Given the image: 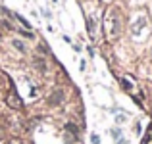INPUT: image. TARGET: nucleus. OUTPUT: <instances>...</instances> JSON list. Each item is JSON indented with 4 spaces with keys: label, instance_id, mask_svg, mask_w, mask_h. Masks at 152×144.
<instances>
[{
    "label": "nucleus",
    "instance_id": "5",
    "mask_svg": "<svg viewBox=\"0 0 152 144\" xmlns=\"http://www.w3.org/2000/svg\"><path fill=\"white\" fill-rule=\"evenodd\" d=\"M8 144H23V142L19 140V138H10V140H8Z\"/></svg>",
    "mask_w": 152,
    "mask_h": 144
},
{
    "label": "nucleus",
    "instance_id": "6",
    "mask_svg": "<svg viewBox=\"0 0 152 144\" xmlns=\"http://www.w3.org/2000/svg\"><path fill=\"white\" fill-rule=\"evenodd\" d=\"M0 83H2V75H0Z\"/></svg>",
    "mask_w": 152,
    "mask_h": 144
},
{
    "label": "nucleus",
    "instance_id": "2",
    "mask_svg": "<svg viewBox=\"0 0 152 144\" xmlns=\"http://www.w3.org/2000/svg\"><path fill=\"white\" fill-rule=\"evenodd\" d=\"M110 23H112V31H110V35H112V37H118V35H119V17H118V14H115V12H112V15H110Z\"/></svg>",
    "mask_w": 152,
    "mask_h": 144
},
{
    "label": "nucleus",
    "instance_id": "7",
    "mask_svg": "<svg viewBox=\"0 0 152 144\" xmlns=\"http://www.w3.org/2000/svg\"><path fill=\"white\" fill-rule=\"evenodd\" d=\"M0 138H2V133H0Z\"/></svg>",
    "mask_w": 152,
    "mask_h": 144
},
{
    "label": "nucleus",
    "instance_id": "3",
    "mask_svg": "<svg viewBox=\"0 0 152 144\" xmlns=\"http://www.w3.org/2000/svg\"><path fill=\"white\" fill-rule=\"evenodd\" d=\"M62 102H64V90H54L48 98V104L50 106H58V104H62Z\"/></svg>",
    "mask_w": 152,
    "mask_h": 144
},
{
    "label": "nucleus",
    "instance_id": "4",
    "mask_svg": "<svg viewBox=\"0 0 152 144\" xmlns=\"http://www.w3.org/2000/svg\"><path fill=\"white\" fill-rule=\"evenodd\" d=\"M12 44H14L15 48H18L19 52H27V48H25V44H23L21 41H18V39H15V41H12Z\"/></svg>",
    "mask_w": 152,
    "mask_h": 144
},
{
    "label": "nucleus",
    "instance_id": "1",
    "mask_svg": "<svg viewBox=\"0 0 152 144\" xmlns=\"http://www.w3.org/2000/svg\"><path fill=\"white\" fill-rule=\"evenodd\" d=\"M6 102H8V106H10L12 110H23V102H21V98L18 96V92H15L14 89L10 90V94H8Z\"/></svg>",
    "mask_w": 152,
    "mask_h": 144
}]
</instances>
